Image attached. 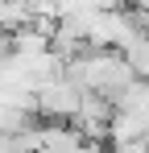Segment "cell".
Here are the masks:
<instances>
[{"instance_id":"277c9868","label":"cell","mask_w":149,"mask_h":153,"mask_svg":"<svg viewBox=\"0 0 149 153\" xmlns=\"http://www.w3.org/2000/svg\"><path fill=\"white\" fill-rule=\"evenodd\" d=\"M137 17H141V33L149 37V8H145V13H137Z\"/></svg>"},{"instance_id":"6da1fadb","label":"cell","mask_w":149,"mask_h":153,"mask_svg":"<svg viewBox=\"0 0 149 153\" xmlns=\"http://www.w3.org/2000/svg\"><path fill=\"white\" fill-rule=\"evenodd\" d=\"M33 95H37V116H46V120H71L83 91H79L62 71H58V75L42 79V83L33 87Z\"/></svg>"},{"instance_id":"7a4b0ae2","label":"cell","mask_w":149,"mask_h":153,"mask_svg":"<svg viewBox=\"0 0 149 153\" xmlns=\"http://www.w3.org/2000/svg\"><path fill=\"white\" fill-rule=\"evenodd\" d=\"M29 21H33V17H29V4H25V0H0V29H4V33L29 25Z\"/></svg>"},{"instance_id":"3957f363","label":"cell","mask_w":149,"mask_h":153,"mask_svg":"<svg viewBox=\"0 0 149 153\" xmlns=\"http://www.w3.org/2000/svg\"><path fill=\"white\" fill-rule=\"evenodd\" d=\"M120 54L128 58V66H133V75H137V79H149V37H145V33H141L137 42H128Z\"/></svg>"}]
</instances>
